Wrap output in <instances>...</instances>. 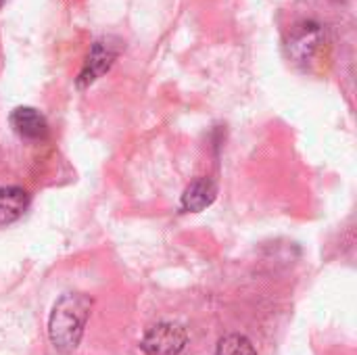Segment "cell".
Masks as SVG:
<instances>
[{"label": "cell", "mask_w": 357, "mask_h": 355, "mask_svg": "<svg viewBox=\"0 0 357 355\" xmlns=\"http://www.w3.org/2000/svg\"><path fill=\"white\" fill-rule=\"evenodd\" d=\"M92 301L82 293L63 295L48 318V339L59 354H73L84 337Z\"/></svg>", "instance_id": "1"}, {"label": "cell", "mask_w": 357, "mask_h": 355, "mask_svg": "<svg viewBox=\"0 0 357 355\" xmlns=\"http://www.w3.org/2000/svg\"><path fill=\"white\" fill-rule=\"evenodd\" d=\"M186 341L188 335L182 324L159 322L144 333L140 349L144 352V355H180L186 347Z\"/></svg>", "instance_id": "2"}, {"label": "cell", "mask_w": 357, "mask_h": 355, "mask_svg": "<svg viewBox=\"0 0 357 355\" xmlns=\"http://www.w3.org/2000/svg\"><path fill=\"white\" fill-rule=\"evenodd\" d=\"M121 50V42L115 38H100L92 44L90 54L84 63V69L79 71L77 77V86L86 88L90 84H94L105 71H109V67L113 65V61L119 56Z\"/></svg>", "instance_id": "3"}, {"label": "cell", "mask_w": 357, "mask_h": 355, "mask_svg": "<svg viewBox=\"0 0 357 355\" xmlns=\"http://www.w3.org/2000/svg\"><path fill=\"white\" fill-rule=\"evenodd\" d=\"M322 40H324L322 27L314 21H303V23L293 27L289 42H287V52L295 63L305 65L314 59Z\"/></svg>", "instance_id": "4"}, {"label": "cell", "mask_w": 357, "mask_h": 355, "mask_svg": "<svg viewBox=\"0 0 357 355\" xmlns=\"http://www.w3.org/2000/svg\"><path fill=\"white\" fill-rule=\"evenodd\" d=\"M10 128L23 140H44L48 134L44 115L33 107H17L10 113Z\"/></svg>", "instance_id": "5"}, {"label": "cell", "mask_w": 357, "mask_h": 355, "mask_svg": "<svg viewBox=\"0 0 357 355\" xmlns=\"http://www.w3.org/2000/svg\"><path fill=\"white\" fill-rule=\"evenodd\" d=\"M218 197V186L211 178H197L190 182L180 199V207L186 213H199L207 209Z\"/></svg>", "instance_id": "6"}, {"label": "cell", "mask_w": 357, "mask_h": 355, "mask_svg": "<svg viewBox=\"0 0 357 355\" xmlns=\"http://www.w3.org/2000/svg\"><path fill=\"white\" fill-rule=\"evenodd\" d=\"M29 207L27 190L19 186H2L0 188V226L17 222Z\"/></svg>", "instance_id": "7"}, {"label": "cell", "mask_w": 357, "mask_h": 355, "mask_svg": "<svg viewBox=\"0 0 357 355\" xmlns=\"http://www.w3.org/2000/svg\"><path fill=\"white\" fill-rule=\"evenodd\" d=\"M215 355H257V352L249 337L232 333V335H226L220 339Z\"/></svg>", "instance_id": "8"}, {"label": "cell", "mask_w": 357, "mask_h": 355, "mask_svg": "<svg viewBox=\"0 0 357 355\" xmlns=\"http://www.w3.org/2000/svg\"><path fill=\"white\" fill-rule=\"evenodd\" d=\"M2 2H4V0H0V6H2Z\"/></svg>", "instance_id": "9"}]
</instances>
